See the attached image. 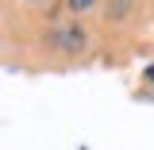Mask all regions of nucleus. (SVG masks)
<instances>
[{
  "label": "nucleus",
  "mask_w": 154,
  "mask_h": 150,
  "mask_svg": "<svg viewBox=\"0 0 154 150\" xmlns=\"http://www.w3.org/2000/svg\"><path fill=\"white\" fill-rule=\"evenodd\" d=\"M89 4H93V0H69V8H77V12H81V8H89Z\"/></svg>",
  "instance_id": "obj_1"
}]
</instances>
